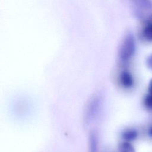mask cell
Here are the masks:
<instances>
[{
    "label": "cell",
    "instance_id": "6da1fadb",
    "mask_svg": "<svg viewBox=\"0 0 152 152\" xmlns=\"http://www.w3.org/2000/svg\"><path fill=\"white\" fill-rule=\"evenodd\" d=\"M135 50V41L134 36L129 33L124 37L119 49V56L122 61H127L134 55Z\"/></svg>",
    "mask_w": 152,
    "mask_h": 152
},
{
    "label": "cell",
    "instance_id": "7a4b0ae2",
    "mask_svg": "<svg viewBox=\"0 0 152 152\" xmlns=\"http://www.w3.org/2000/svg\"><path fill=\"white\" fill-rule=\"evenodd\" d=\"M135 12L137 16L145 23L152 22V2L139 1L136 2Z\"/></svg>",
    "mask_w": 152,
    "mask_h": 152
},
{
    "label": "cell",
    "instance_id": "3957f363",
    "mask_svg": "<svg viewBox=\"0 0 152 152\" xmlns=\"http://www.w3.org/2000/svg\"><path fill=\"white\" fill-rule=\"evenodd\" d=\"M99 99L97 96H94L91 97L88 102L84 114V119L86 123L89 122L96 113L99 104Z\"/></svg>",
    "mask_w": 152,
    "mask_h": 152
},
{
    "label": "cell",
    "instance_id": "277c9868",
    "mask_svg": "<svg viewBox=\"0 0 152 152\" xmlns=\"http://www.w3.org/2000/svg\"><path fill=\"white\" fill-rule=\"evenodd\" d=\"M88 152H98V140L94 132H91L89 135Z\"/></svg>",
    "mask_w": 152,
    "mask_h": 152
},
{
    "label": "cell",
    "instance_id": "5b68a950",
    "mask_svg": "<svg viewBox=\"0 0 152 152\" xmlns=\"http://www.w3.org/2000/svg\"><path fill=\"white\" fill-rule=\"evenodd\" d=\"M121 81L126 87H130L133 85L134 80L131 73L126 70L123 71L121 74Z\"/></svg>",
    "mask_w": 152,
    "mask_h": 152
},
{
    "label": "cell",
    "instance_id": "8992f818",
    "mask_svg": "<svg viewBox=\"0 0 152 152\" xmlns=\"http://www.w3.org/2000/svg\"><path fill=\"white\" fill-rule=\"evenodd\" d=\"M142 35L145 40L152 42V22L145 23L142 30Z\"/></svg>",
    "mask_w": 152,
    "mask_h": 152
},
{
    "label": "cell",
    "instance_id": "52a82bcc",
    "mask_svg": "<svg viewBox=\"0 0 152 152\" xmlns=\"http://www.w3.org/2000/svg\"><path fill=\"white\" fill-rule=\"evenodd\" d=\"M122 137L125 140L127 141L132 140L135 139L137 137V132L135 129H127L123 132Z\"/></svg>",
    "mask_w": 152,
    "mask_h": 152
},
{
    "label": "cell",
    "instance_id": "ba28073f",
    "mask_svg": "<svg viewBox=\"0 0 152 152\" xmlns=\"http://www.w3.org/2000/svg\"><path fill=\"white\" fill-rule=\"evenodd\" d=\"M120 152H135L134 147L128 142L121 143L119 147Z\"/></svg>",
    "mask_w": 152,
    "mask_h": 152
},
{
    "label": "cell",
    "instance_id": "9c48e42d",
    "mask_svg": "<svg viewBox=\"0 0 152 152\" xmlns=\"http://www.w3.org/2000/svg\"><path fill=\"white\" fill-rule=\"evenodd\" d=\"M144 104L148 109H152V95L148 93L144 99Z\"/></svg>",
    "mask_w": 152,
    "mask_h": 152
},
{
    "label": "cell",
    "instance_id": "30bf717a",
    "mask_svg": "<svg viewBox=\"0 0 152 152\" xmlns=\"http://www.w3.org/2000/svg\"><path fill=\"white\" fill-rule=\"evenodd\" d=\"M147 66L151 70H152V53L150 54L146 59Z\"/></svg>",
    "mask_w": 152,
    "mask_h": 152
},
{
    "label": "cell",
    "instance_id": "8fae6325",
    "mask_svg": "<svg viewBox=\"0 0 152 152\" xmlns=\"http://www.w3.org/2000/svg\"><path fill=\"white\" fill-rule=\"evenodd\" d=\"M148 93L152 95V78L150 80V81L148 83Z\"/></svg>",
    "mask_w": 152,
    "mask_h": 152
},
{
    "label": "cell",
    "instance_id": "7c38bea8",
    "mask_svg": "<svg viewBox=\"0 0 152 152\" xmlns=\"http://www.w3.org/2000/svg\"><path fill=\"white\" fill-rule=\"evenodd\" d=\"M148 134L152 137V125L150 126L148 129Z\"/></svg>",
    "mask_w": 152,
    "mask_h": 152
}]
</instances>
